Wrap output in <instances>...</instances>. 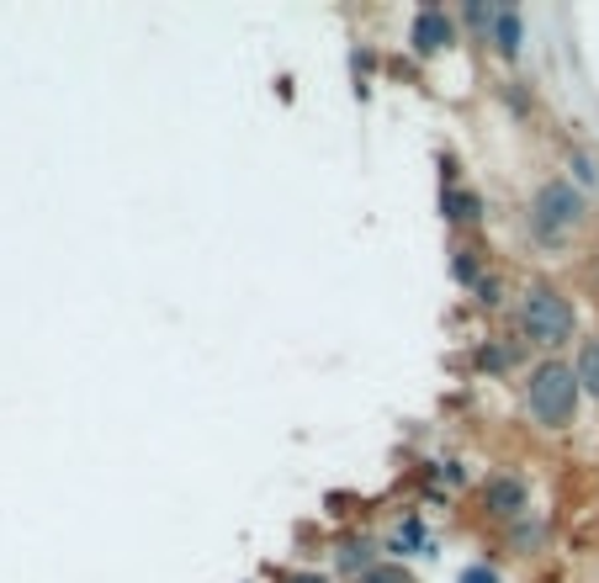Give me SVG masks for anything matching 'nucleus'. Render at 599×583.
I'll use <instances>...</instances> for the list:
<instances>
[{"mask_svg":"<svg viewBox=\"0 0 599 583\" xmlns=\"http://www.w3.org/2000/svg\"><path fill=\"white\" fill-rule=\"evenodd\" d=\"M573 170H578V181L589 186V181H599V170L595 165H589V159H584V154H573Z\"/></svg>","mask_w":599,"mask_h":583,"instance_id":"15","label":"nucleus"},{"mask_svg":"<svg viewBox=\"0 0 599 583\" xmlns=\"http://www.w3.org/2000/svg\"><path fill=\"white\" fill-rule=\"evenodd\" d=\"M292 583H324V579H313V573H302V579H292Z\"/></svg>","mask_w":599,"mask_h":583,"instance_id":"16","label":"nucleus"},{"mask_svg":"<svg viewBox=\"0 0 599 583\" xmlns=\"http://www.w3.org/2000/svg\"><path fill=\"white\" fill-rule=\"evenodd\" d=\"M578 217H584V197H578L568 181H546L536 191V228H541V234H552V239H557V234L573 228Z\"/></svg>","mask_w":599,"mask_h":583,"instance_id":"3","label":"nucleus"},{"mask_svg":"<svg viewBox=\"0 0 599 583\" xmlns=\"http://www.w3.org/2000/svg\"><path fill=\"white\" fill-rule=\"evenodd\" d=\"M366 557H371V547H366V541H351V547L340 552V568H366Z\"/></svg>","mask_w":599,"mask_h":583,"instance_id":"12","label":"nucleus"},{"mask_svg":"<svg viewBox=\"0 0 599 583\" xmlns=\"http://www.w3.org/2000/svg\"><path fill=\"white\" fill-rule=\"evenodd\" d=\"M482 509L488 515H499V520H514L520 509H525V489H520V478H488V489H482Z\"/></svg>","mask_w":599,"mask_h":583,"instance_id":"4","label":"nucleus"},{"mask_svg":"<svg viewBox=\"0 0 599 583\" xmlns=\"http://www.w3.org/2000/svg\"><path fill=\"white\" fill-rule=\"evenodd\" d=\"M446 217H451V223H478L482 202L473 197V191H446Z\"/></svg>","mask_w":599,"mask_h":583,"instance_id":"8","label":"nucleus"},{"mask_svg":"<svg viewBox=\"0 0 599 583\" xmlns=\"http://www.w3.org/2000/svg\"><path fill=\"white\" fill-rule=\"evenodd\" d=\"M578 371L563 361H546L531 371V414H536L546 430H568L573 414H578Z\"/></svg>","mask_w":599,"mask_h":583,"instance_id":"1","label":"nucleus"},{"mask_svg":"<svg viewBox=\"0 0 599 583\" xmlns=\"http://www.w3.org/2000/svg\"><path fill=\"white\" fill-rule=\"evenodd\" d=\"M478 367H482V371L514 367V350H504V345H482V350H478Z\"/></svg>","mask_w":599,"mask_h":583,"instance_id":"10","label":"nucleus"},{"mask_svg":"<svg viewBox=\"0 0 599 583\" xmlns=\"http://www.w3.org/2000/svg\"><path fill=\"white\" fill-rule=\"evenodd\" d=\"M430 547V536H424V525L420 520H403L398 525V536H392V552H403V557H414Z\"/></svg>","mask_w":599,"mask_h":583,"instance_id":"9","label":"nucleus"},{"mask_svg":"<svg viewBox=\"0 0 599 583\" xmlns=\"http://www.w3.org/2000/svg\"><path fill=\"white\" fill-rule=\"evenodd\" d=\"M451 271H456V281H478V260H473V249H462Z\"/></svg>","mask_w":599,"mask_h":583,"instance_id":"13","label":"nucleus"},{"mask_svg":"<svg viewBox=\"0 0 599 583\" xmlns=\"http://www.w3.org/2000/svg\"><path fill=\"white\" fill-rule=\"evenodd\" d=\"M578 388L599 403V339H584V350H578Z\"/></svg>","mask_w":599,"mask_h":583,"instance_id":"6","label":"nucleus"},{"mask_svg":"<svg viewBox=\"0 0 599 583\" xmlns=\"http://www.w3.org/2000/svg\"><path fill=\"white\" fill-rule=\"evenodd\" d=\"M360 583H414L409 579V573H403V568H382V562H377V568H366V573H360Z\"/></svg>","mask_w":599,"mask_h":583,"instance_id":"11","label":"nucleus"},{"mask_svg":"<svg viewBox=\"0 0 599 583\" xmlns=\"http://www.w3.org/2000/svg\"><path fill=\"white\" fill-rule=\"evenodd\" d=\"M493 37H499V54L514 59L520 54V11H499L493 16Z\"/></svg>","mask_w":599,"mask_h":583,"instance_id":"7","label":"nucleus"},{"mask_svg":"<svg viewBox=\"0 0 599 583\" xmlns=\"http://www.w3.org/2000/svg\"><path fill=\"white\" fill-rule=\"evenodd\" d=\"M451 37H456V27H451L446 11L430 5V11L414 16V48H420V54H441V48H451Z\"/></svg>","mask_w":599,"mask_h":583,"instance_id":"5","label":"nucleus"},{"mask_svg":"<svg viewBox=\"0 0 599 583\" xmlns=\"http://www.w3.org/2000/svg\"><path fill=\"white\" fill-rule=\"evenodd\" d=\"M462 583H499V573H493V568H467V573H462Z\"/></svg>","mask_w":599,"mask_h":583,"instance_id":"14","label":"nucleus"},{"mask_svg":"<svg viewBox=\"0 0 599 583\" xmlns=\"http://www.w3.org/2000/svg\"><path fill=\"white\" fill-rule=\"evenodd\" d=\"M573 303L557 292V287H531L525 292V307H520V329L531 345H546V350H557V345H568L573 339Z\"/></svg>","mask_w":599,"mask_h":583,"instance_id":"2","label":"nucleus"}]
</instances>
